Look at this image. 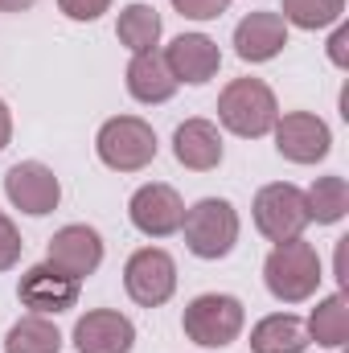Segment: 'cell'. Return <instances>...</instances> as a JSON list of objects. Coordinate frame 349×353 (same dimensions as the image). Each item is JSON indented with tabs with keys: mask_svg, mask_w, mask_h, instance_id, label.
Returning a JSON list of instances; mask_svg holds the SVG:
<instances>
[{
	"mask_svg": "<svg viewBox=\"0 0 349 353\" xmlns=\"http://www.w3.org/2000/svg\"><path fill=\"white\" fill-rule=\"evenodd\" d=\"M263 283L279 304H304L321 288V255L304 239L275 243V251L263 263Z\"/></svg>",
	"mask_w": 349,
	"mask_h": 353,
	"instance_id": "6da1fadb",
	"label": "cell"
},
{
	"mask_svg": "<svg viewBox=\"0 0 349 353\" xmlns=\"http://www.w3.org/2000/svg\"><path fill=\"white\" fill-rule=\"evenodd\" d=\"M218 119L226 132L243 136V140H259L275 128L279 119V103L263 79H235L218 94Z\"/></svg>",
	"mask_w": 349,
	"mask_h": 353,
	"instance_id": "7a4b0ae2",
	"label": "cell"
},
{
	"mask_svg": "<svg viewBox=\"0 0 349 353\" xmlns=\"http://www.w3.org/2000/svg\"><path fill=\"white\" fill-rule=\"evenodd\" d=\"M94 152L107 169L115 173H140L157 161V132L140 115H115L99 128Z\"/></svg>",
	"mask_w": 349,
	"mask_h": 353,
	"instance_id": "3957f363",
	"label": "cell"
},
{
	"mask_svg": "<svg viewBox=\"0 0 349 353\" xmlns=\"http://www.w3.org/2000/svg\"><path fill=\"white\" fill-rule=\"evenodd\" d=\"M185 247L197 259H226L239 243V210L226 197H201L181 218Z\"/></svg>",
	"mask_w": 349,
	"mask_h": 353,
	"instance_id": "277c9868",
	"label": "cell"
},
{
	"mask_svg": "<svg viewBox=\"0 0 349 353\" xmlns=\"http://www.w3.org/2000/svg\"><path fill=\"white\" fill-rule=\"evenodd\" d=\"M243 304L226 292H206V296H193L185 304V316H181V329L193 345L201 350H226L230 341H239L243 333Z\"/></svg>",
	"mask_w": 349,
	"mask_h": 353,
	"instance_id": "5b68a950",
	"label": "cell"
},
{
	"mask_svg": "<svg viewBox=\"0 0 349 353\" xmlns=\"http://www.w3.org/2000/svg\"><path fill=\"white\" fill-rule=\"evenodd\" d=\"M255 226L263 239L271 243H288L300 239L308 226V205H304V189L288 185V181H271L255 193Z\"/></svg>",
	"mask_w": 349,
	"mask_h": 353,
	"instance_id": "8992f818",
	"label": "cell"
},
{
	"mask_svg": "<svg viewBox=\"0 0 349 353\" xmlns=\"http://www.w3.org/2000/svg\"><path fill=\"white\" fill-rule=\"evenodd\" d=\"M123 288L140 308H161L177 292V263L161 247H140L123 263Z\"/></svg>",
	"mask_w": 349,
	"mask_h": 353,
	"instance_id": "52a82bcc",
	"label": "cell"
},
{
	"mask_svg": "<svg viewBox=\"0 0 349 353\" xmlns=\"http://www.w3.org/2000/svg\"><path fill=\"white\" fill-rule=\"evenodd\" d=\"M271 132H275L279 157L292 161V165H317V161L329 157V144H333L329 123L321 115H312V111H288V115L275 119Z\"/></svg>",
	"mask_w": 349,
	"mask_h": 353,
	"instance_id": "ba28073f",
	"label": "cell"
},
{
	"mask_svg": "<svg viewBox=\"0 0 349 353\" xmlns=\"http://www.w3.org/2000/svg\"><path fill=\"white\" fill-rule=\"evenodd\" d=\"M4 197L29 218H46L62 201V181L41 161H21L4 173Z\"/></svg>",
	"mask_w": 349,
	"mask_h": 353,
	"instance_id": "9c48e42d",
	"label": "cell"
},
{
	"mask_svg": "<svg viewBox=\"0 0 349 353\" xmlns=\"http://www.w3.org/2000/svg\"><path fill=\"white\" fill-rule=\"evenodd\" d=\"M128 218L140 234L148 239H169L181 230V218H185V201L173 185L165 181H152V185H140L128 201Z\"/></svg>",
	"mask_w": 349,
	"mask_h": 353,
	"instance_id": "30bf717a",
	"label": "cell"
},
{
	"mask_svg": "<svg viewBox=\"0 0 349 353\" xmlns=\"http://www.w3.org/2000/svg\"><path fill=\"white\" fill-rule=\"evenodd\" d=\"M17 296L29 312L37 316H58L66 308L79 304V279H70L66 271H58L54 263H37L29 267L17 283Z\"/></svg>",
	"mask_w": 349,
	"mask_h": 353,
	"instance_id": "8fae6325",
	"label": "cell"
},
{
	"mask_svg": "<svg viewBox=\"0 0 349 353\" xmlns=\"http://www.w3.org/2000/svg\"><path fill=\"white\" fill-rule=\"evenodd\" d=\"M46 263H54L58 271H66L70 279L83 283L103 263V239H99V230L94 226H83V222L62 226L50 239V247H46Z\"/></svg>",
	"mask_w": 349,
	"mask_h": 353,
	"instance_id": "7c38bea8",
	"label": "cell"
},
{
	"mask_svg": "<svg viewBox=\"0 0 349 353\" xmlns=\"http://www.w3.org/2000/svg\"><path fill=\"white\" fill-rule=\"evenodd\" d=\"M165 66L173 70L177 83L201 87V83H210V79L218 74L222 50H218V41L206 37V33H181V37H173V46L165 50Z\"/></svg>",
	"mask_w": 349,
	"mask_h": 353,
	"instance_id": "4fadbf2b",
	"label": "cell"
},
{
	"mask_svg": "<svg viewBox=\"0 0 349 353\" xmlns=\"http://www.w3.org/2000/svg\"><path fill=\"white\" fill-rule=\"evenodd\" d=\"M136 325L115 308H94L74 325V350L79 353H132Z\"/></svg>",
	"mask_w": 349,
	"mask_h": 353,
	"instance_id": "5bb4252c",
	"label": "cell"
},
{
	"mask_svg": "<svg viewBox=\"0 0 349 353\" xmlns=\"http://www.w3.org/2000/svg\"><path fill=\"white\" fill-rule=\"evenodd\" d=\"M288 46V21L279 12H251L235 25V54L243 62H271Z\"/></svg>",
	"mask_w": 349,
	"mask_h": 353,
	"instance_id": "9a60e30c",
	"label": "cell"
},
{
	"mask_svg": "<svg viewBox=\"0 0 349 353\" xmlns=\"http://www.w3.org/2000/svg\"><path fill=\"white\" fill-rule=\"evenodd\" d=\"M222 152H226L222 148V132L210 119H185L173 132V157L185 169H193V173L218 169L222 165Z\"/></svg>",
	"mask_w": 349,
	"mask_h": 353,
	"instance_id": "2e32d148",
	"label": "cell"
},
{
	"mask_svg": "<svg viewBox=\"0 0 349 353\" xmlns=\"http://www.w3.org/2000/svg\"><path fill=\"white\" fill-rule=\"evenodd\" d=\"M173 70L165 66V54L161 50H144V54H132L128 62V94L136 103H169L177 94Z\"/></svg>",
	"mask_w": 349,
	"mask_h": 353,
	"instance_id": "e0dca14e",
	"label": "cell"
},
{
	"mask_svg": "<svg viewBox=\"0 0 349 353\" xmlns=\"http://www.w3.org/2000/svg\"><path fill=\"white\" fill-rule=\"evenodd\" d=\"M308 345H312L308 341V329L292 312L263 316L259 325L251 329V353H304Z\"/></svg>",
	"mask_w": 349,
	"mask_h": 353,
	"instance_id": "ac0fdd59",
	"label": "cell"
},
{
	"mask_svg": "<svg viewBox=\"0 0 349 353\" xmlns=\"http://www.w3.org/2000/svg\"><path fill=\"white\" fill-rule=\"evenodd\" d=\"M308 341H317V345H325V350H341L349 341V300L346 292H333V296H325L317 308H312V316H308Z\"/></svg>",
	"mask_w": 349,
	"mask_h": 353,
	"instance_id": "d6986e66",
	"label": "cell"
},
{
	"mask_svg": "<svg viewBox=\"0 0 349 353\" xmlns=\"http://www.w3.org/2000/svg\"><path fill=\"white\" fill-rule=\"evenodd\" d=\"M115 37L132 50V54H144V50H157L161 41V12L152 4H128L115 21Z\"/></svg>",
	"mask_w": 349,
	"mask_h": 353,
	"instance_id": "ffe728a7",
	"label": "cell"
},
{
	"mask_svg": "<svg viewBox=\"0 0 349 353\" xmlns=\"http://www.w3.org/2000/svg\"><path fill=\"white\" fill-rule=\"evenodd\" d=\"M304 205H308V222H321V226H333L349 214V181L346 176H317L312 189L304 193Z\"/></svg>",
	"mask_w": 349,
	"mask_h": 353,
	"instance_id": "44dd1931",
	"label": "cell"
},
{
	"mask_svg": "<svg viewBox=\"0 0 349 353\" xmlns=\"http://www.w3.org/2000/svg\"><path fill=\"white\" fill-rule=\"evenodd\" d=\"M4 353H62V333H58L54 321L29 312V316H21V321L8 329Z\"/></svg>",
	"mask_w": 349,
	"mask_h": 353,
	"instance_id": "7402d4cb",
	"label": "cell"
},
{
	"mask_svg": "<svg viewBox=\"0 0 349 353\" xmlns=\"http://www.w3.org/2000/svg\"><path fill=\"white\" fill-rule=\"evenodd\" d=\"M346 12V0H283V21L296 29H329Z\"/></svg>",
	"mask_w": 349,
	"mask_h": 353,
	"instance_id": "603a6c76",
	"label": "cell"
},
{
	"mask_svg": "<svg viewBox=\"0 0 349 353\" xmlns=\"http://www.w3.org/2000/svg\"><path fill=\"white\" fill-rule=\"evenodd\" d=\"M21 251H25L21 230L12 226L8 214H0V271H12V267L21 263Z\"/></svg>",
	"mask_w": 349,
	"mask_h": 353,
	"instance_id": "cb8c5ba5",
	"label": "cell"
},
{
	"mask_svg": "<svg viewBox=\"0 0 349 353\" xmlns=\"http://www.w3.org/2000/svg\"><path fill=\"white\" fill-rule=\"evenodd\" d=\"M173 8L189 21H214L230 8V0H173Z\"/></svg>",
	"mask_w": 349,
	"mask_h": 353,
	"instance_id": "d4e9b609",
	"label": "cell"
},
{
	"mask_svg": "<svg viewBox=\"0 0 349 353\" xmlns=\"http://www.w3.org/2000/svg\"><path fill=\"white\" fill-rule=\"evenodd\" d=\"M58 8H62L70 21H99V17L111 8V0H58Z\"/></svg>",
	"mask_w": 349,
	"mask_h": 353,
	"instance_id": "484cf974",
	"label": "cell"
},
{
	"mask_svg": "<svg viewBox=\"0 0 349 353\" xmlns=\"http://www.w3.org/2000/svg\"><path fill=\"white\" fill-rule=\"evenodd\" d=\"M329 62L337 70H349V25H341V21H337V29L329 37Z\"/></svg>",
	"mask_w": 349,
	"mask_h": 353,
	"instance_id": "4316f807",
	"label": "cell"
},
{
	"mask_svg": "<svg viewBox=\"0 0 349 353\" xmlns=\"http://www.w3.org/2000/svg\"><path fill=\"white\" fill-rule=\"evenodd\" d=\"M8 140H12V111H8V103L0 99V152L8 148Z\"/></svg>",
	"mask_w": 349,
	"mask_h": 353,
	"instance_id": "83f0119b",
	"label": "cell"
},
{
	"mask_svg": "<svg viewBox=\"0 0 349 353\" xmlns=\"http://www.w3.org/2000/svg\"><path fill=\"white\" fill-rule=\"evenodd\" d=\"M37 0H0V12H25V8H33Z\"/></svg>",
	"mask_w": 349,
	"mask_h": 353,
	"instance_id": "f1b7e54d",
	"label": "cell"
}]
</instances>
